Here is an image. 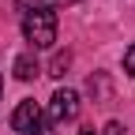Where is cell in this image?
Listing matches in <instances>:
<instances>
[{
  "mask_svg": "<svg viewBox=\"0 0 135 135\" xmlns=\"http://www.w3.org/2000/svg\"><path fill=\"white\" fill-rule=\"evenodd\" d=\"M86 90H90V98L98 101V105H109L113 101V79H109V71H94L86 79Z\"/></svg>",
  "mask_w": 135,
  "mask_h": 135,
  "instance_id": "obj_4",
  "label": "cell"
},
{
  "mask_svg": "<svg viewBox=\"0 0 135 135\" xmlns=\"http://www.w3.org/2000/svg\"><path fill=\"white\" fill-rule=\"evenodd\" d=\"M105 135H124V124H120V120H109V124H105Z\"/></svg>",
  "mask_w": 135,
  "mask_h": 135,
  "instance_id": "obj_7",
  "label": "cell"
},
{
  "mask_svg": "<svg viewBox=\"0 0 135 135\" xmlns=\"http://www.w3.org/2000/svg\"><path fill=\"white\" fill-rule=\"evenodd\" d=\"M41 75V68H38V60H34L30 53H23V56H15V79H23V83H30V79H38Z\"/></svg>",
  "mask_w": 135,
  "mask_h": 135,
  "instance_id": "obj_5",
  "label": "cell"
},
{
  "mask_svg": "<svg viewBox=\"0 0 135 135\" xmlns=\"http://www.w3.org/2000/svg\"><path fill=\"white\" fill-rule=\"evenodd\" d=\"M79 135H94V128H83V131H79Z\"/></svg>",
  "mask_w": 135,
  "mask_h": 135,
  "instance_id": "obj_9",
  "label": "cell"
},
{
  "mask_svg": "<svg viewBox=\"0 0 135 135\" xmlns=\"http://www.w3.org/2000/svg\"><path fill=\"white\" fill-rule=\"evenodd\" d=\"M38 124H41V109L34 101H19V109L11 113V128L23 135H38Z\"/></svg>",
  "mask_w": 135,
  "mask_h": 135,
  "instance_id": "obj_3",
  "label": "cell"
},
{
  "mask_svg": "<svg viewBox=\"0 0 135 135\" xmlns=\"http://www.w3.org/2000/svg\"><path fill=\"white\" fill-rule=\"evenodd\" d=\"M124 68H128V71H131V75H135V45L128 49V53H124Z\"/></svg>",
  "mask_w": 135,
  "mask_h": 135,
  "instance_id": "obj_8",
  "label": "cell"
},
{
  "mask_svg": "<svg viewBox=\"0 0 135 135\" xmlns=\"http://www.w3.org/2000/svg\"><path fill=\"white\" fill-rule=\"evenodd\" d=\"M49 113H53V120H75L79 116V94L75 90H56L49 98Z\"/></svg>",
  "mask_w": 135,
  "mask_h": 135,
  "instance_id": "obj_2",
  "label": "cell"
},
{
  "mask_svg": "<svg viewBox=\"0 0 135 135\" xmlns=\"http://www.w3.org/2000/svg\"><path fill=\"white\" fill-rule=\"evenodd\" d=\"M68 68H71V53H56V56H53V64H49V75L64 79V75H68Z\"/></svg>",
  "mask_w": 135,
  "mask_h": 135,
  "instance_id": "obj_6",
  "label": "cell"
},
{
  "mask_svg": "<svg viewBox=\"0 0 135 135\" xmlns=\"http://www.w3.org/2000/svg\"><path fill=\"white\" fill-rule=\"evenodd\" d=\"M23 34L34 49H49L56 41V15L49 8H26L23 15Z\"/></svg>",
  "mask_w": 135,
  "mask_h": 135,
  "instance_id": "obj_1",
  "label": "cell"
},
{
  "mask_svg": "<svg viewBox=\"0 0 135 135\" xmlns=\"http://www.w3.org/2000/svg\"><path fill=\"white\" fill-rule=\"evenodd\" d=\"M0 90H4V75H0Z\"/></svg>",
  "mask_w": 135,
  "mask_h": 135,
  "instance_id": "obj_10",
  "label": "cell"
}]
</instances>
